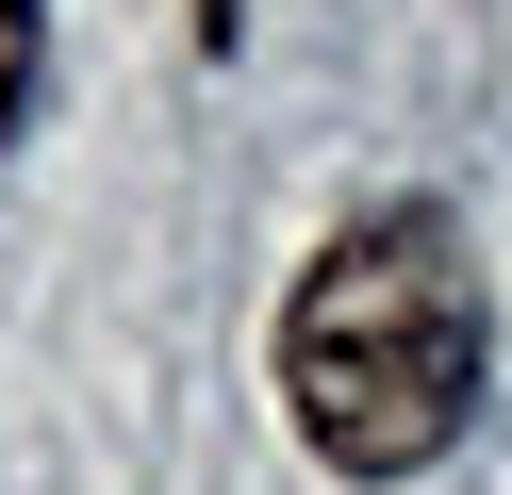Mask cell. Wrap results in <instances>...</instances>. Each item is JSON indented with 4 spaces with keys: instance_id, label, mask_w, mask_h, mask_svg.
<instances>
[{
    "instance_id": "1",
    "label": "cell",
    "mask_w": 512,
    "mask_h": 495,
    "mask_svg": "<svg viewBox=\"0 0 512 495\" xmlns=\"http://www.w3.org/2000/svg\"><path fill=\"white\" fill-rule=\"evenodd\" d=\"M281 396L331 479H430L479 413V264L430 198H380L281 297Z\"/></svg>"
},
{
    "instance_id": "2",
    "label": "cell",
    "mask_w": 512,
    "mask_h": 495,
    "mask_svg": "<svg viewBox=\"0 0 512 495\" xmlns=\"http://www.w3.org/2000/svg\"><path fill=\"white\" fill-rule=\"evenodd\" d=\"M17 99H34V0H0V132H17Z\"/></svg>"
},
{
    "instance_id": "3",
    "label": "cell",
    "mask_w": 512,
    "mask_h": 495,
    "mask_svg": "<svg viewBox=\"0 0 512 495\" xmlns=\"http://www.w3.org/2000/svg\"><path fill=\"white\" fill-rule=\"evenodd\" d=\"M232 17H248V0H199V50H232Z\"/></svg>"
}]
</instances>
